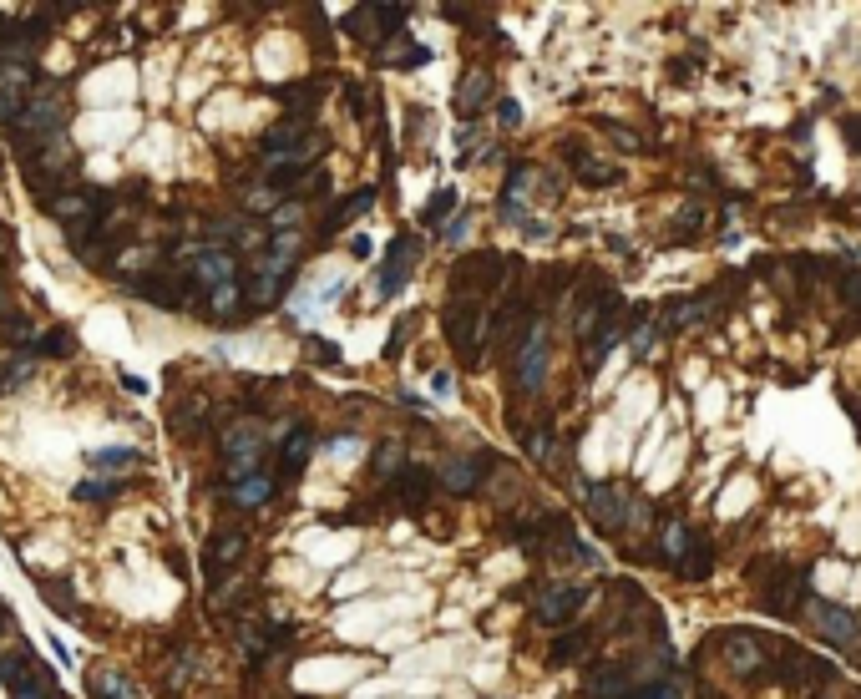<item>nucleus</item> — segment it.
<instances>
[{"label":"nucleus","mask_w":861,"mask_h":699,"mask_svg":"<svg viewBox=\"0 0 861 699\" xmlns=\"http://www.w3.org/2000/svg\"><path fill=\"white\" fill-rule=\"evenodd\" d=\"M487 299H472V294H451L446 299V335H451V350L461 355V365H482V335H487Z\"/></svg>","instance_id":"f03ea898"},{"label":"nucleus","mask_w":861,"mask_h":699,"mask_svg":"<svg viewBox=\"0 0 861 699\" xmlns=\"http://www.w3.org/2000/svg\"><path fill=\"white\" fill-rule=\"evenodd\" d=\"M203 416H208L203 401H178V406H173V426H178L183 436H188V426H203Z\"/></svg>","instance_id":"473e14b6"},{"label":"nucleus","mask_w":861,"mask_h":699,"mask_svg":"<svg viewBox=\"0 0 861 699\" xmlns=\"http://www.w3.org/2000/svg\"><path fill=\"white\" fill-rule=\"evenodd\" d=\"M775 674H780V684H786V689H811V684H826L831 679V669L816 664L796 644H775Z\"/></svg>","instance_id":"1a4fd4ad"},{"label":"nucleus","mask_w":861,"mask_h":699,"mask_svg":"<svg viewBox=\"0 0 861 699\" xmlns=\"http://www.w3.org/2000/svg\"><path fill=\"white\" fill-rule=\"evenodd\" d=\"M380 61L385 66H421V61H431V51L426 46H406V41H390V46H380Z\"/></svg>","instance_id":"c85d7f7f"},{"label":"nucleus","mask_w":861,"mask_h":699,"mask_svg":"<svg viewBox=\"0 0 861 699\" xmlns=\"http://www.w3.org/2000/svg\"><path fill=\"white\" fill-rule=\"evenodd\" d=\"M563 158H568V168H573V178L578 183H588V188H613L623 173L613 168V163H603V158H593V152L583 147V142H568V152H563Z\"/></svg>","instance_id":"dca6fc26"},{"label":"nucleus","mask_w":861,"mask_h":699,"mask_svg":"<svg viewBox=\"0 0 861 699\" xmlns=\"http://www.w3.org/2000/svg\"><path fill=\"white\" fill-rule=\"evenodd\" d=\"M137 461V451H127V446H112V451H102L92 466H97V472H107V466H132Z\"/></svg>","instance_id":"58836bf2"},{"label":"nucleus","mask_w":861,"mask_h":699,"mask_svg":"<svg viewBox=\"0 0 861 699\" xmlns=\"http://www.w3.org/2000/svg\"><path fill=\"white\" fill-rule=\"evenodd\" d=\"M512 380H517L522 396L542 391V380H547V325L542 320H532V330L522 335V345L512 355Z\"/></svg>","instance_id":"20e7f679"},{"label":"nucleus","mask_w":861,"mask_h":699,"mask_svg":"<svg viewBox=\"0 0 861 699\" xmlns=\"http://www.w3.org/2000/svg\"><path fill=\"white\" fill-rule=\"evenodd\" d=\"M760 603L775 613V618H791L806 608V573L801 568H775V578L760 588Z\"/></svg>","instance_id":"6e6552de"},{"label":"nucleus","mask_w":861,"mask_h":699,"mask_svg":"<svg viewBox=\"0 0 861 699\" xmlns=\"http://www.w3.org/2000/svg\"><path fill=\"white\" fill-rule=\"evenodd\" d=\"M309 360H320V365H335L340 355H335V345H325V340H309Z\"/></svg>","instance_id":"c03bdc74"},{"label":"nucleus","mask_w":861,"mask_h":699,"mask_svg":"<svg viewBox=\"0 0 861 699\" xmlns=\"http://www.w3.org/2000/svg\"><path fill=\"white\" fill-rule=\"evenodd\" d=\"M26 380H31V365H26V360H16L6 375H0V391H16V385H26Z\"/></svg>","instance_id":"ea45409f"},{"label":"nucleus","mask_w":861,"mask_h":699,"mask_svg":"<svg viewBox=\"0 0 861 699\" xmlns=\"http://www.w3.org/2000/svg\"><path fill=\"white\" fill-rule=\"evenodd\" d=\"M416 259H421V239H416V233H401V239L390 244L385 264H380V294H396L406 284V274H411Z\"/></svg>","instance_id":"4468645a"},{"label":"nucleus","mask_w":861,"mask_h":699,"mask_svg":"<svg viewBox=\"0 0 861 699\" xmlns=\"http://www.w3.org/2000/svg\"><path fill=\"white\" fill-rule=\"evenodd\" d=\"M482 107H492V71L487 66H477V71H466L461 76V87H456V112L472 122Z\"/></svg>","instance_id":"f3484780"},{"label":"nucleus","mask_w":861,"mask_h":699,"mask_svg":"<svg viewBox=\"0 0 861 699\" xmlns=\"http://www.w3.org/2000/svg\"><path fill=\"white\" fill-rule=\"evenodd\" d=\"M188 284L218 294V289H228V284H239V264H233L228 249H198V254H193V279H188Z\"/></svg>","instance_id":"9b49d317"},{"label":"nucleus","mask_w":861,"mask_h":699,"mask_svg":"<svg viewBox=\"0 0 861 699\" xmlns=\"http://www.w3.org/2000/svg\"><path fill=\"white\" fill-rule=\"evenodd\" d=\"M375 203V188H360V193H350V198H340L335 203V213L325 218V228H340V223H350V218H360L365 208Z\"/></svg>","instance_id":"bb28decb"},{"label":"nucleus","mask_w":861,"mask_h":699,"mask_svg":"<svg viewBox=\"0 0 861 699\" xmlns=\"http://www.w3.org/2000/svg\"><path fill=\"white\" fill-rule=\"evenodd\" d=\"M370 26H375V36H401L406 6H370Z\"/></svg>","instance_id":"c756f323"},{"label":"nucleus","mask_w":861,"mask_h":699,"mask_svg":"<svg viewBox=\"0 0 861 699\" xmlns=\"http://www.w3.org/2000/svg\"><path fill=\"white\" fill-rule=\"evenodd\" d=\"M806 618L816 624V634L826 639V644H836V649H856V613H846V608H836V603H806Z\"/></svg>","instance_id":"9d476101"},{"label":"nucleus","mask_w":861,"mask_h":699,"mask_svg":"<svg viewBox=\"0 0 861 699\" xmlns=\"http://www.w3.org/2000/svg\"><path fill=\"white\" fill-rule=\"evenodd\" d=\"M466 228H472V218L461 213L456 223H446V228H441V239H446V244H461V239H466Z\"/></svg>","instance_id":"79ce46f5"},{"label":"nucleus","mask_w":861,"mask_h":699,"mask_svg":"<svg viewBox=\"0 0 861 699\" xmlns=\"http://www.w3.org/2000/svg\"><path fill=\"white\" fill-rule=\"evenodd\" d=\"M36 355H46V360H71V355H76V335H71L66 325H56V330H46V335L36 340Z\"/></svg>","instance_id":"b1692460"},{"label":"nucleus","mask_w":861,"mask_h":699,"mask_svg":"<svg viewBox=\"0 0 861 699\" xmlns=\"http://www.w3.org/2000/svg\"><path fill=\"white\" fill-rule=\"evenodd\" d=\"M309 456H315V431H309V426H294L289 441H284V451H279V472H284V477H299Z\"/></svg>","instance_id":"412c9836"},{"label":"nucleus","mask_w":861,"mask_h":699,"mask_svg":"<svg viewBox=\"0 0 861 699\" xmlns=\"http://www.w3.org/2000/svg\"><path fill=\"white\" fill-rule=\"evenodd\" d=\"M841 127H846V137H851V142H856V152H861V117H846Z\"/></svg>","instance_id":"49530a36"},{"label":"nucleus","mask_w":861,"mask_h":699,"mask_svg":"<svg viewBox=\"0 0 861 699\" xmlns=\"http://www.w3.org/2000/svg\"><path fill=\"white\" fill-rule=\"evenodd\" d=\"M588 644H593L588 629H573V634L553 639V664H578V659H588Z\"/></svg>","instance_id":"393cba45"},{"label":"nucleus","mask_w":861,"mask_h":699,"mask_svg":"<svg viewBox=\"0 0 861 699\" xmlns=\"http://www.w3.org/2000/svg\"><path fill=\"white\" fill-rule=\"evenodd\" d=\"M654 340H659V330H654V325H639V335H634V355H649V350H654Z\"/></svg>","instance_id":"37998d69"},{"label":"nucleus","mask_w":861,"mask_h":699,"mask_svg":"<svg viewBox=\"0 0 861 699\" xmlns=\"http://www.w3.org/2000/svg\"><path fill=\"white\" fill-rule=\"evenodd\" d=\"M629 699H679V689H674L669 679H654V684H639V689H629Z\"/></svg>","instance_id":"4c0bfd02"},{"label":"nucleus","mask_w":861,"mask_h":699,"mask_svg":"<svg viewBox=\"0 0 861 699\" xmlns=\"http://www.w3.org/2000/svg\"><path fill=\"white\" fill-rule=\"evenodd\" d=\"M269 497H274V482L264 472H254V477H244L239 487H233V502H239V507H264Z\"/></svg>","instance_id":"a878e982"},{"label":"nucleus","mask_w":861,"mask_h":699,"mask_svg":"<svg viewBox=\"0 0 861 699\" xmlns=\"http://www.w3.org/2000/svg\"><path fill=\"white\" fill-rule=\"evenodd\" d=\"M497 117H502V127H517V122H522L517 102H497Z\"/></svg>","instance_id":"a18cd8bd"},{"label":"nucleus","mask_w":861,"mask_h":699,"mask_svg":"<svg viewBox=\"0 0 861 699\" xmlns=\"http://www.w3.org/2000/svg\"><path fill=\"white\" fill-rule=\"evenodd\" d=\"M517 269V259L497 254V249H482V254H466L456 269H451V294H472V299H487L492 289L507 284V274Z\"/></svg>","instance_id":"7ed1b4c3"},{"label":"nucleus","mask_w":861,"mask_h":699,"mask_svg":"<svg viewBox=\"0 0 861 699\" xmlns=\"http://www.w3.org/2000/svg\"><path fill=\"white\" fill-rule=\"evenodd\" d=\"M588 512L603 532H623L634 517H639V502L629 497V487H618V482H598L588 487Z\"/></svg>","instance_id":"39448f33"},{"label":"nucleus","mask_w":861,"mask_h":699,"mask_svg":"<svg viewBox=\"0 0 861 699\" xmlns=\"http://www.w3.org/2000/svg\"><path fill=\"white\" fill-rule=\"evenodd\" d=\"M66 132V102L56 92H36L26 102V112L11 122V142H16V158H36V152H46L51 142H61Z\"/></svg>","instance_id":"f257e3e1"},{"label":"nucleus","mask_w":861,"mask_h":699,"mask_svg":"<svg viewBox=\"0 0 861 699\" xmlns=\"http://www.w3.org/2000/svg\"><path fill=\"white\" fill-rule=\"evenodd\" d=\"M16 315V309H11V299H6V284H0V325H6Z\"/></svg>","instance_id":"de8ad7c7"},{"label":"nucleus","mask_w":861,"mask_h":699,"mask_svg":"<svg viewBox=\"0 0 861 699\" xmlns=\"http://www.w3.org/2000/svg\"><path fill=\"white\" fill-rule=\"evenodd\" d=\"M6 56V51H0ZM31 61H21V56H6L0 61V122H16L21 112H26V102H31Z\"/></svg>","instance_id":"0eeeda50"},{"label":"nucleus","mask_w":861,"mask_h":699,"mask_svg":"<svg viewBox=\"0 0 861 699\" xmlns=\"http://www.w3.org/2000/svg\"><path fill=\"white\" fill-rule=\"evenodd\" d=\"M0 624H6V613H0Z\"/></svg>","instance_id":"09e8293b"},{"label":"nucleus","mask_w":861,"mask_h":699,"mask_svg":"<svg viewBox=\"0 0 861 699\" xmlns=\"http://www.w3.org/2000/svg\"><path fill=\"white\" fill-rule=\"evenodd\" d=\"M836 289H841V299H846V304H861V274H851V269H846V274L836 279Z\"/></svg>","instance_id":"a19ab883"},{"label":"nucleus","mask_w":861,"mask_h":699,"mask_svg":"<svg viewBox=\"0 0 861 699\" xmlns=\"http://www.w3.org/2000/svg\"><path fill=\"white\" fill-rule=\"evenodd\" d=\"M0 335H6L11 345H31V350H36V340H41V335H36V325H31V315H21V309H16V315H11L6 325H0Z\"/></svg>","instance_id":"2f4dec72"},{"label":"nucleus","mask_w":861,"mask_h":699,"mask_svg":"<svg viewBox=\"0 0 861 699\" xmlns=\"http://www.w3.org/2000/svg\"><path fill=\"white\" fill-rule=\"evenodd\" d=\"M674 573H679L684 583H704V578H710V573H715V553H710V542L694 537V548L674 563Z\"/></svg>","instance_id":"4be33fe9"},{"label":"nucleus","mask_w":861,"mask_h":699,"mask_svg":"<svg viewBox=\"0 0 861 699\" xmlns=\"http://www.w3.org/2000/svg\"><path fill=\"white\" fill-rule=\"evenodd\" d=\"M720 659L740 674V679H755L760 674V664H765V649L755 644V634H720Z\"/></svg>","instance_id":"2eb2a0df"},{"label":"nucleus","mask_w":861,"mask_h":699,"mask_svg":"<svg viewBox=\"0 0 861 699\" xmlns=\"http://www.w3.org/2000/svg\"><path fill=\"white\" fill-rule=\"evenodd\" d=\"M451 208H456V193H451V188H441V193H436V198L421 208V223H441Z\"/></svg>","instance_id":"f704fd0d"},{"label":"nucleus","mask_w":861,"mask_h":699,"mask_svg":"<svg viewBox=\"0 0 861 699\" xmlns=\"http://www.w3.org/2000/svg\"><path fill=\"white\" fill-rule=\"evenodd\" d=\"M92 694L97 699H132V689H127V679L117 669H97L92 674Z\"/></svg>","instance_id":"7c9ffc66"},{"label":"nucleus","mask_w":861,"mask_h":699,"mask_svg":"<svg viewBox=\"0 0 861 699\" xmlns=\"http://www.w3.org/2000/svg\"><path fill=\"white\" fill-rule=\"evenodd\" d=\"M117 492H122V482H82V487H76L82 502H112Z\"/></svg>","instance_id":"c9c22d12"},{"label":"nucleus","mask_w":861,"mask_h":699,"mask_svg":"<svg viewBox=\"0 0 861 699\" xmlns=\"http://www.w3.org/2000/svg\"><path fill=\"white\" fill-rule=\"evenodd\" d=\"M487 466H497L492 451H482V456H451V461L441 466V487H446L451 497H472V492L482 487V472H487Z\"/></svg>","instance_id":"f8f14e48"},{"label":"nucleus","mask_w":861,"mask_h":699,"mask_svg":"<svg viewBox=\"0 0 861 699\" xmlns=\"http://www.w3.org/2000/svg\"><path fill=\"white\" fill-rule=\"evenodd\" d=\"M41 588H46V603H51L56 613H71V618H76V598H71L66 583H41Z\"/></svg>","instance_id":"e433bc0d"},{"label":"nucleus","mask_w":861,"mask_h":699,"mask_svg":"<svg viewBox=\"0 0 861 699\" xmlns=\"http://www.w3.org/2000/svg\"><path fill=\"white\" fill-rule=\"evenodd\" d=\"M603 132H608V142H618V152H644V137H639L634 127H618V122H603Z\"/></svg>","instance_id":"72a5a7b5"},{"label":"nucleus","mask_w":861,"mask_h":699,"mask_svg":"<svg viewBox=\"0 0 861 699\" xmlns=\"http://www.w3.org/2000/svg\"><path fill=\"white\" fill-rule=\"evenodd\" d=\"M431 492H436V477L426 472V466H406V472L396 477V487H390V497H396L401 507H411V512H421L431 502Z\"/></svg>","instance_id":"a211bd4d"},{"label":"nucleus","mask_w":861,"mask_h":699,"mask_svg":"<svg viewBox=\"0 0 861 699\" xmlns=\"http://www.w3.org/2000/svg\"><path fill=\"white\" fill-rule=\"evenodd\" d=\"M583 603H588V588L583 583H553V588H542L537 593V624H547V629H568L573 618L583 613Z\"/></svg>","instance_id":"423d86ee"},{"label":"nucleus","mask_w":861,"mask_h":699,"mask_svg":"<svg viewBox=\"0 0 861 699\" xmlns=\"http://www.w3.org/2000/svg\"><path fill=\"white\" fill-rule=\"evenodd\" d=\"M406 446H396V441H385V446H375V456H370V472L380 477V482H396L401 472H406Z\"/></svg>","instance_id":"5701e85b"},{"label":"nucleus","mask_w":861,"mask_h":699,"mask_svg":"<svg viewBox=\"0 0 861 699\" xmlns=\"http://www.w3.org/2000/svg\"><path fill=\"white\" fill-rule=\"evenodd\" d=\"M244 553H249V532H244V527H223V532H213L208 558H203L208 578H223L228 568H239V563H244Z\"/></svg>","instance_id":"ddd939ff"},{"label":"nucleus","mask_w":861,"mask_h":699,"mask_svg":"<svg viewBox=\"0 0 861 699\" xmlns=\"http://www.w3.org/2000/svg\"><path fill=\"white\" fill-rule=\"evenodd\" d=\"M522 446H527L532 461H553V426H547V421L527 426V431H522Z\"/></svg>","instance_id":"cd10ccee"},{"label":"nucleus","mask_w":861,"mask_h":699,"mask_svg":"<svg viewBox=\"0 0 861 699\" xmlns=\"http://www.w3.org/2000/svg\"><path fill=\"white\" fill-rule=\"evenodd\" d=\"M188 289H193V284H173L168 269H158V274H147V279L132 284V294H142V299H152V304H163V309H178V304L188 299Z\"/></svg>","instance_id":"6ab92c4d"},{"label":"nucleus","mask_w":861,"mask_h":699,"mask_svg":"<svg viewBox=\"0 0 861 699\" xmlns=\"http://www.w3.org/2000/svg\"><path fill=\"white\" fill-rule=\"evenodd\" d=\"M588 694L593 699H629V664H598L588 674Z\"/></svg>","instance_id":"aec40b11"}]
</instances>
